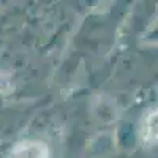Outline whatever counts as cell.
<instances>
[{"label":"cell","instance_id":"7a4b0ae2","mask_svg":"<svg viewBox=\"0 0 158 158\" xmlns=\"http://www.w3.org/2000/svg\"><path fill=\"white\" fill-rule=\"evenodd\" d=\"M142 138L147 142H158V109L152 111L142 123Z\"/></svg>","mask_w":158,"mask_h":158},{"label":"cell","instance_id":"6da1fadb","mask_svg":"<svg viewBox=\"0 0 158 158\" xmlns=\"http://www.w3.org/2000/svg\"><path fill=\"white\" fill-rule=\"evenodd\" d=\"M49 147L40 141H22L11 152V158H49Z\"/></svg>","mask_w":158,"mask_h":158}]
</instances>
